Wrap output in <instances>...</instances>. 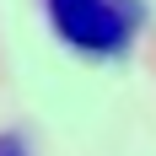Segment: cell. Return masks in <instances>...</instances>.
Instances as JSON below:
<instances>
[{"instance_id":"obj_1","label":"cell","mask_w":156,"mask_h":156,"mask_svg":"<svg viewBox=\"0 0 156 156\" xmlns=\"http://www.w3.org/2000/svg\"><path fill=\"white\" fill-rule=\"evenodd\" d=\"M140 22V0H48V27L81 54H124Z\"/></svg>"},{"instance_id":"obj_2","label":"cell","mask_w":156,"mask_h":156,"mask_svg":"<svg viewBox=\"0 0 156 156\" xmlns=\"http://www.w3.org/2000/svg\"><path fill=\"white\" fill-rule=\"evenodd\" d=\"M0 156H27V145L16 140V135H0Z\"/></svg>"}]
</instances>
